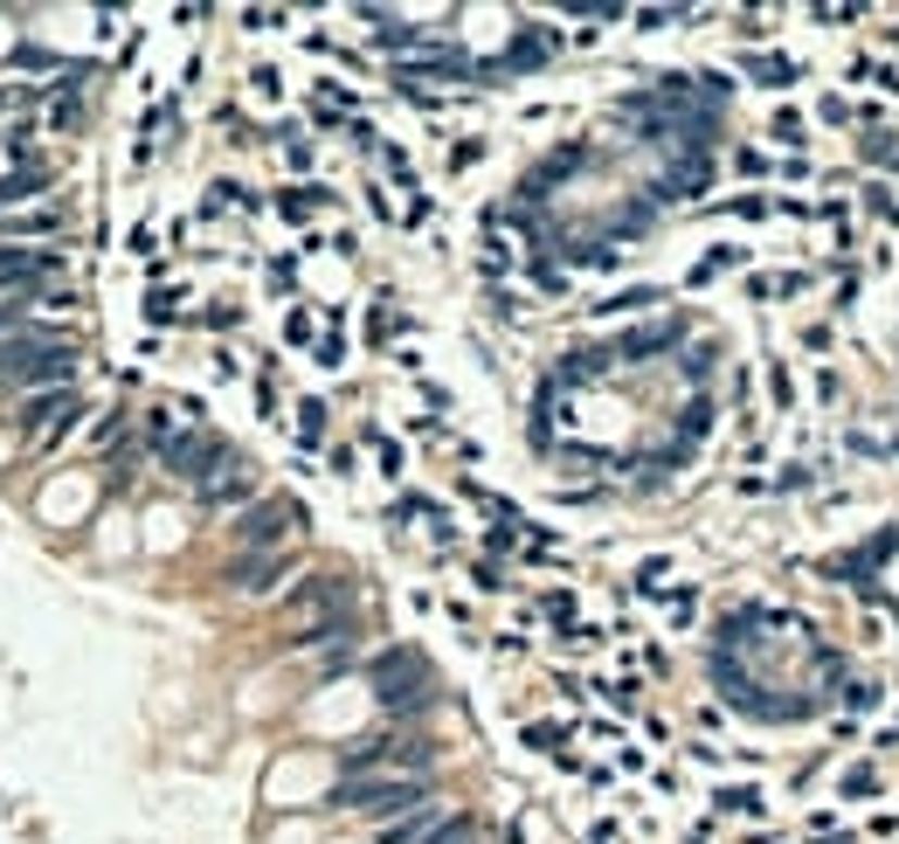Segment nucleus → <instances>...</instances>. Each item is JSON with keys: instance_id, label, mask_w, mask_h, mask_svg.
<instances>
[{"instance_id": "f704fd0d", "label": "nucleus", "mask_w": 899, "mask_h": 844, "mask_svg": "<svg viewBox=\"0 0 899 844\" xmlns=\"http://www.w3.org/2000/svg\"><path fill=\"white\" fill-rule=\"evenodd\" d=\"M540 616H547V623H554V630H568V623H574V595H568V589H554V595H540Z\"/></svg>"}, {"instance_id": "3c124183", "label": "nucleus", "mask_w": 899, "mask_h": 844, "mask_svg": "<svg viewBox=\"0 0 899 844\" xmlns=\"http://www.w3.org/2000/svg\"><path fill=\"white\" fill-rule=\"evenodd\" d=\"M865 209H872V215H899V201H892V187H886V180H872V187H865Z\"/></svg>"}, {"instance_id": "dca6fc26", "label": "nucleus", "mask_w": 899, "mask_h": 844, "mask_svg": "<svg viewBox=\"0 0 899 844\" xmlns=\"http://www.w3.org/2000/svg\"><path fill=\"white\" fill-rule=\"evenodd\" d=\"M450 810H443V803L436 796H429L422 803V810H408V817H395V823H388V831H381V844H422L429 831H436V823H443Z\"/></svg>"}, {"instance_id": "bb28decb", "label": "nucleus", "mask_w": 899, "mask_h": 844, "mask_svg": "<svg viewBox=\"0 0 899 844\" xmlns=\"http://www.w3.org/2000/svg\"><path fill=\"white\" fill-rule=\"evenodd\" d=\"M851 84H878V90H886V98H899V63H872V55H858V63H851Z\"/></svg>"}, {"instance_id": "9d476101", "label": "nucleus", "mask_w": 899, "mask_h": 844, "mask_svg": "<svg viewBox=\"0 0 899 844\" xmlns=\"http://www.w3.org/2000/svg\"><path fill=\"white\" fill-rule=\"evenodd\" d=\"M63 270V250H28V242H0V285L8 291H35L42 285V277H55Z\"/></svg>"}, {"instance_id": "a18cd8bd", "label": "nucleus", "mask_w": 899, "mask_h": 844, "mask_svg": "<svg viewBox=\"0 0 899 844\" xmlns=\"http://www.w3.org/2000/svg\"><path fill=\"white\" fill-rule=\"evenodd\" d=\"M118 437H125V408H111V416L90 429V443H104V450H118Z\"/></svg>"}, {"instance_id": "f3484780", "label": "nucleus", "mask_w": 899, "mask_h": 844, "mask_svg": "<svg viewBox=\"0 0 899 844\" xmlns=\"http://www.w3.org/2000/svg\"><path fill=\"white\" fill-rule=\"evenodd\" d=\"M650 305H664V291L658 285H630V291H609V298H595V318H630V312H650Z\"/></svg>"}, {"instance_id": "ea45409f", "label": "nucleus", "mask_w": 899, "mask_h": 844, "mask_svg": "<svg viewBox=\"0 0 899 844\" xmlns=\"http://www.w3.org/2000/svg\"><path fill=\"white\" fill-rule=\"evenodd\" d=\"M256 416H264V423H277V374H270V367L256 374Z\"/></svg>"}, {"instance_id": "4468645a", "label": "nucleus", "mask_w": 899, "mask_h": 844, "mask_svg": "<svg viewBox=\"0 0 899 844\" xmlns=\"http://www.w3.org/2000/svg\"><path fill=\"white\" fill-rule=\"evenodd\" d=\"M713 194V153H692L679 174H664V201H699Z\"/></svg>"}, {"instance_id": "e2e57ef3", "label": "nucleus", "mask_w": 899, "mask_h": 844, "mask_svg": "<svg viewBox=\"0 0 899 844\" xmlns=\"http://www.w3.org/2000/svg\"><path fill=\"white\" fill-rule=\"evenodd\" d=\"M471 581H478V589H505V575L492 568V560H478V568H471Z\"/></svg>"}, {"instance_id": "a211bd4d", "label": "nucleus", "mask_w": 899, "mask_h": 844, "mask_svg": "<svg viewBox=\"0 0 899 844\" xmlns=\"http://www.w3.org/2000/svg\"><path fill=\"white\" fill-rule=\"evenodd\" d=\"M49 180H55L49 166H42V160H28L22 174H8V180H0V209H22V201H35V194H42Z\"/></svg>"}, {"instance_id": "f03ea898", "label": "nucleus", "mask_w": 899, "mask_h": 844, "mask_svg": "<svg viewBox=\"0 0 899 844\" xmlns=\"http://www.w3.org/2000/svg\"><path fill=\"white\" fill-rule=\"evenodd\" d=\"M373 692H381L388 720H416V713L436 706V692H443V685H436V671H429L422 651L395 644V651H381V658H373Z\"/></svg>"}, {"instance_id": "a878e982", "label": "nucleus", "mask_w": 899, "mask_h": 844, "mask_svg": "<svg viewBox=\"0 0 899 844\" xmlns=\"http://www.w3.org/2000/svg\"><path fill=\"white\" fill-rule=\"evenodd\" d=\"M706 429H713V402H706V395H692V402L679 408V443L692 450V443L706 437Z\"/></svg>"}, {"instance_id": "20e7f679", "label": "nucleus", "mask_w": 899, "mask_h": 844, "mask_svg": "<svg viewBox=\"0 0 899 844\" xmlns=\"http://www.w3.org/2000/svg\"><path fill=\"white\" fill-rule=\"evenodd\" d=\"M291 533H305V505H297L291 492H264L256 505H242V513L229 519V540L242 554H277Z\"/></svg>"}, {"instance_id": "0e129e2a", "label": "nucleus", "mask_w": 899, "mask_h": 844, "mask_svg": "<svg viewBox=\"0 0 899 844\" xmlns=\"http://www.w3.org/2000/svg\"><path fill=\"white\" fill-rule=\"evenodd\" d=\"M588 844H616V817H595L588 823Z\"/></svg>"}, {"instance_id": "2eb2a0df", "label": "nucleus", "mask_w": 899, "mask_h": 844, "mask_svg": "<svg viewBox=\"0 0 899 844\" xmlns=\"http://www.w3.org/2000/svg\"><path fill=\"white\" fill-rule=\"evenodd\" d=\"M740 70H747L761 90H789V84H802V63H789V55H775V49H755Z\"/></svg>"}, {"instance_id": "aec40b11", "label": "nucleus", "mask_w": 899, "mask_h": 844, "mask_svg": "<svg viewBox=\"0 0 899 844\" xmlns=\"http://www.w3.org/2000/svg\"><path fill=\"white\" fill-rule=\"evenodd\" d=\"M326 201H332V187L305 180V187H284V194H277V215H284V222H312L318 209H326Z\"/></svg>"}, {"instance_id": "393cba45", "label": "nucleus", "mask_w": 899, "mask_h": 844, "mask_svg": "<svg viewBox=\"0 0 899 844\" xmlns=\"http://www.w3.org/2000/svg\"><path fill=\"white\" fill-rule=\"evenodd\" d=\"M713 361H720V347H713V340H692V347H679V374H685L692 388H699L706 374H713Z\"/></svg>"}, {"instance_id": "79ce46f5", "label": "nucleus", "mask_w": 899, "mask_h": 844, "mask_svg": "<svg viewBox=\"0 0 899 844\" xmlns=\"http://www.w3.org/2000/svg\"><path fill=\"white\" fill-rule=\"evenodd\" d=\"M865 160H878V166H892V174H899V146H892V133H872V139H865Z\"/></svg>"}, {"instance_id": "6e6d98bb", "label": "nucleus", "mask_w": 899, "mask_h": 844, "mask_svg": "<svg viewBox=\"0 0 899 844\" xmlns=\"http://www.w3.org/2000/svg\"><path fill=\"white\" fill-rule=\"evenodd\" d=\"M236 318H242L236 305H208V312H201V326H215V332H229V326H236Z\"/></svg>"}, {"instance_id": "338daca9", "label": "nucleus", "mask_w": 899, "mask_h": 844, "mask_svg": "<svg viewBox=\"0 0 899 844\" xmlns=\"http://www.w3.org/2000/svg\"><path fill=\"white\" fill-rule=\"evenodd\" d=\"M816 844H865V837H845V831H831V837H816Z\"/></svg>"}, {"instance_id": "4c0bfd02", "label": "nucleus", "mask_w": 899, "mask_h": 844, "mask_svg": "<svg viewBox=\"0 0 899 844\" xmlns=\"http://www.w3.org/2000/svg\"><path fill=\"white\" fill-rule=\"evenodd\" d=\"M878 790H886V782H878V768H872V761L845 776V796H851V803H858V796H878Z\"/></svg>"}, {"instance_id": "423d86ee", "label": "nucleus", "mask_w": 899, "mask_h": 844, "mask_svg": "<svg viewBox=\"0 0 899 844\" xmlns=\"http://www.w3.org/2000/svg\"><path fill=\"white\" fill-rule=\"evenodd\" d=\"M229 457H236V450L221 443L215 429H180V437L160 450V471H174L180 484H194V492H201V484H208V478H215Z\"/></svg>"}, {"instance_id": "4be33fe9", "label": "nucleus", "mask_w": 899, "mask_h": 844, "mask_svg": "<svg viewBox=\"0 0 899 844\" xmlns=\"http://www.w3.org/2000/svg\"><path fill=\"white\" fill-rule=\"evenodd\" d=\"M568 741H574L568 720H527V727H519V747H533V755H560Z\"/></svg>"}, {"instance_id": "13d9d810", "label": "nucleus", "mask_w": 899, "mask_h": 844, "mask_svg": "<svg viewBox=\"0 0 899 844\" xmlns=\"http://www.w3.org/2000/svg\"><path fill=\"white\" fill-rule=\"evenodd\" d=\"M816 111H823V125H851V104L845 98H823Z\"/></svg>"}, {"instance_id": "bf43d9fd", "label": "nucleus", "mask_w": 899, "mask_h": 844, "mask_svg": "<svg viewBox=\"0 0 899 844\" xmlns=\"http://www.w3.org/2000/svg\"><path fill=\"white\" fill-rule=\"evenodd\" d=\"M685 755H692V761H699V768H720V761H726V755H720V747H713V741H692V747H685Z\"/></svg>"}, {"instance_id": "c756f323", "label": "nucleus", "mask_w": 899, "mask_h": 844, "mask_svg": "<svg viewBox=\"0 0 899 844\" xmlns=\"http://www.w3.org/2000/svg\"><path fill=\"white\" fill-rule=\"evenodd\" d=\"M312 361L326 367V374H340V367H346V332H340V326H326V340L312 347Z\"/></svg>"}, {"instance_id": "0eeeda50", "label": "nucleus", "mask_w": 899, "mask_h": 844, "mask_svg": "<svg viewBox=\"0 0 899 844\" xmlns=\"http://www.w3.org/2000/svg\"><path fill=\"white\" fill-rule=\"evenodd\" d=\"M194 499L208 505V513H242V505H256V499H264V471H256L250 457H229V464H221V471H215L208 484H201Z\"/></svg>"}, {"instance_id": "1a4fd4ad", "label": "nucleus", "mask_w": 899, "mask_h": 844, "mask_svg": "<svg viewBox=\"0 0 899 844\" xmlns=\"http://www.w3.org/2000/svg\"><path fill=\"white\" fill-rule=\"evenodd\" d=\"M291 609L312 616V623L353 616V581H346V575H305V589H291Z\"/></svg>"}, {"instance_id": "6ab92c4d", "label": "nucleus", "mask_w": 899, "mask_h": 844, "mask_svg": "<svg viewBox=\"0 0 899 844\" xmlns=\"http://www.w3.org/2000/svg\"><path fill=\"white\" fill-rule=\"evenodd\" d=\"M740 264H747V250H740V242H720V250H706L699 264H692V277H685V285H692V291H706V285H713V277L740 270Z\"/></svg>"}, {"instance_id": "72a5a7b5", "label": "nucleus", "mask_w": 899, "mask_h": 844, "mask_svg": "<svg viewBox=\"0 0 899 844\" xmlns=\"http://www.w3.org/2000/svg\"><path fill=\"white\" fill-rule=\"evenodd\" d=\"M284 166L291 174H312V139L297 133V125H284Z\"/></svg>"}, {"instance_id": "f8f14e48", "label": "nucleus", "mask_w": 899, "mask_h": 844, "mask_svg": "<svg viewBox=\"0 0 899 844\" xmlns=\"http://www.w3.org/2000/svg\"><path fill=\"white\" fill-rule=\"evenodd\" d=\"M679 347H685V318H658V326H636L616 340L623 361H658V353H679Z\"/></svg>"}, {"instance_id": "f257e3e1", "label": "nucleus", "mask_w": 899, "mask_h": 844, "mask_svg": "<svg viewBox=\"0 0 899 844\" xmlns=\"http://www.w3.org/2000/svg\"><path fill=\"white\" fill-rule=\"evenodd\" d=\"M77 340L49 326H22L0 340V388L8 395H42V388H69L77 381Z\"/></svg>"}, {"instance_id": "de8ad7c7", "label": "nucleus", "mask_w": 899, "mask_h": 844, "mask_svg": "<svg viewBox=\"0 0 899 844\" xmlns=\"http://www.w3.org/2000/svg\"><path fill=\"white\" fill-rule=\"evenodd\" d=\"M312 125H318V133H346L353 118H346V111H332V104H318V98H312Z\"/></svg>"}, {"instance_id": "69168bd1", "label": "nucleus", "mask_w": 899, "mask_h": 844, "mask_svg": "<svg viewBox=\"0 0 899 844\" xmlns=\"http://www.w3.org/2000/svg\"><path fill=\"white\" fill-rule=\"evenodd\" d=\"M892 831H899V810H878L872 817V837H892Z\"/></svg>"}, {"instance_id": "7c9ffc66", "label": "nucleus", "mask_w": 899, "mask_h": 844, "mask_svg": "<svg viewBox=\"0 0 899 844\" xmlns=\"http://www.w3.org/2000/svg\"><path fill=\"white\" fill-rule=\"evenodd\" d=\"M726 215H740V222H768L775 215V194H734V201H720Z\"/></svg>"}, {"instance_id": "412c9836", "label": "nucleus", "mask_w": 899, "mask_h": 844, "mask_svg": "<svg viewBox=\"0 0 899 844\" xmlns=\"http://www.w3.org/2000/svg\"><path fill=\"white\" fill-rule=\"evenodd\" d=\"M291 416H297V450H305V457H312V450L326 443V423H332V408L318 402V395H305V402L291 408Z\"/></svg>"}, {"instance_id": "9b49d317", "label": "nucleus", "mask_w": 899, "mask_h": 844, "mask_svg": "<svg viewBox=\"0 0 899 844\" xmlns=\"http://www.w3.org/2000/svg\"><path fill=\"white\" fill-rule=\"evenodd\" d=\"M291 568H297L291 547H277V554H242V560H229V589H236V595H277V581H284Z\"/></svg>"}, {"instance_id": "49530a36", "label": "nucleus", "mask_w": 899, "mask_h": 844, "mask_svg": "<svg viewBox=\"0 0 899 844\" xmlns=\"http://www.w3.org/2000/svg\"><path fill=\"white\" fill-rule=\"evenodd\" d=\"M125 250H132V256H160V229H153V222H139V229L125 236Z\"/></svg>"}, {"instance_id": "b1692460", "label": "nucleus", "mask_w": 899, "mask_h": 844, "mask_svg": "<svg viewBox=\"0 0 899 844\" xmlns=\"http://www.w3.org/2000/svg\"><path fill=\"white\" fill-rule=\"evenodd\" d=\"M810 291V277L802 270H782V277H747V298H755V305H768V298H802Z\"/></svg>"}, {"instance_id": "4d7b16f0", "label": "nucleus", "mask_w": 899, "mask_h": 844, "mask_svg": "<svg viewBox=\"0 0 899 844\" xmlns=\"http://www.w3.org/2000/svg\"><path fill=\"white\" fill-rule=\"evenodd\" d=\"M250 84H256V98H277V90H284V77H277V70H270V63H264V70H256V77H250Z\"/></svg>"}, {"instance_id": "e433bc0d", "label": "nucleus", "mask_w": 899, "mask_h": 844, "mask_svg": "<svg viewBox=\"0 0 899 844\" xmlns=\"http://www.w3.org/2000/svg\"><path fill=\"white\" fill-rule=\"evenodd\" d=\"M145 318H153V326H174V318H180V291H153V298H145Z\"/></svg>"}, {"instance_id": "6e6552de", "label": "nucleus", "mask_w": 899, "mask_h": 844, "mask_svg": "<svg viewBox=\"0 0 899 844\" xmlns=\"http://www.w3.org/2000/svg\"><path fill=\"white\" fill-rule=\"evenodd\" d=\"M554 49H560V35H554V28H519V35H512V49H505L498 63H484L478 77H484V84H498V77H527V70L554 63Z\"/></svg>"}, {"instance_id": "c85d7f7f", "label": "nucleus", "mask_w": 899, "mask_h": 844, "mask_svg": "<svg viewBox=\"0 0 899 844\" xmlns=\"http://www.w3.org/2000/svg\"><path fill=\"white\" fill-rule=\"evenodd\" d=\"M28 305H35V291H0V340L28 326Z\"/></svg>"}, {"instance_id": "c03bdc74", "label": "nucleus", "mask_w": 899, "mask_h": 844, "mask_svg": "<svg viewBox=\"0 0 899 844\" xmlns=\"http://www.w3.org/2000/svg\"><path fill=\"white\" fill-rule=\"evenodd\" d=\"M484 160V139H457L450 146V174H464V166H478Z\"/></svg>"}, {"instance_id": "58836bf2", "label": "nucleus", "mask_w": 899, "mask_h": 844, "mask_svg": "<svg viewBox=\"0 0 899 844\" xmlns=\"http://www.w3.org/2000/svg\"><path fill=\"white\" fill-rule=\"evenodd\" d=\"M284 340H291V347H318V332H312V312H297V305L284 312Z\"/></svg>"}, {"instance_id": "37998d69", "label": "nucleus", "mask_w": 899, "mask_h": 844, "mask_svg": "<svg viewBox=\"0 0 899 844\" xmlns=\"http://www.w3.org/2000/svg\"><path fill=\"white\" fill-rule=\"evenodd\" d=\"M768 139H782V146H802V118H796V111H775V125H768Z\"/></svg>"}, {"instance_id": "5701e85b", "label": "nucleus", "mask_w": 899, "mask_h": 844, "mask_svg": "<svg viewBox=\"0 0 899 844\" xmlns=\"http://www.w3.org/2000/svg\"><path fill=\"white\" fill-rule=\"evenodd\" d=\"M713 803L726 817H768V796L755 790V782H726V790H713Z\"/></svg>"}, {"instance_id": "a19ab883", "label": "nucleus", "mask_w": 899, "mask_h": 844, "mask_svg": "<svg viewBox=\"0 0 899 844\" xmlns=\"http://www.w3.org/2000/svg\"><path fill=\"white\" fill-rule=\"evenodd\" d=\"M768 395H775V408H796V381H789V367H768Z\"/></svg>"}, {"instance_id": "864d4df0", "label": "nucleus", "mask_w": 899, "mask_h": 844, "mask_svg": "<svg viewBox=\"0 0 899 844\" xmlns=\"http://www.w3.org/2000/svg\"><path fill=\"white\" fill-rule=\"evenodd\" d=\"M346 139H353V146H360V153H381V133H373V125H367V118H353V125H346Z\"/></svg>"}, {"instance_id": "39448f33", "label": "nucleus", "mask_w": 899, "mask_h": 844, "mask_svg": "<svg viewBox=\"0 0 899 844\" xmlns=\"http://www.w3.org/2000/svg\"><path fill=\"white\" fill-rule=\"evenodd\" d=\"M77 416H84V395H77V388H42V395H22V416H14V429H22L28 443L55 450L69 429H77Z\"/></svg>"}, {"instance_id": "8fccbe9b", "label": "nucleus", "mask_w": 899, "mask_h": 844, "mask_svg": "<svg viewBox=\"0 0 899 844\" xmlns=\"http://www.w3.org/2000/svg\"><path fill=\"white\" fill-rule=\"evenodd\" d=\"M373 457H381L388 478H402V443H395V437H373Z\"/></svg>"}, {"instance_id": "ddd939ff", "label": "nucleus", "mask_w": 899, "mask_h": 844, "mask_svg": "<svg viewBox=\"0 0 899 844\" xmlns=\"http://www.w3.org/2000/svg\"><path fill=\"white\" fill-rule=\"evenodd\" d=\"M588 160H595L588 146H560V153H554L547 166H533V174H527V187H519V201H547V187H554V180H568L574 166H588Z\"/></svg>"}, {"instance_id": "680f3d73", "label": "nucleus", "mask_w": 899, "mask_h": 844, "mask_svg": "<svg viewBox=\"0 0 899 844\" xmlns=\"http://www.w3.org/2000/svg\"><path fill=\"white\" fill-rule=\"evenodd\" d=\"M291 277H297V264H291V256H277V264H270V285H277V291H291Z\"/></svg>"}, {"instance_id": "052dcab7", "label": "nucleus", "mask_w": 899, "mask_h": 844, "mask_svg": "<svg viewBox=\"0 0 899 844\" xmlns=\"http://www.w3.org/2000/svg\"><path fill=\"white\" fill-rule=\"evenodd\" d=\"M422 222H429V194H416V201L402 209V229H422Z\"/></svg>"}, {"instance_id": "603ef678", "label": "nucleus", "mask_w": 899, "mask_h": 844, "mask_svg": "<svg viewBox=\"0 0 899 844\" xmlns=\"http://www.w3.org/2000/svg\"><path fill=\"white\" fill-rule=\"evenodd\" d=\"M367 209L381 215V222H402V215H395V201H388V187H381V180H367Z\"/></svg>"}, {"instance_id": "473e14b6", "label": "nucleus", "mask_w": 899, "mask_h": 844, "mask_svg": "<svg viewBox=\"0 0 899 844\" xmlns=\"http://www.w3.org/2000/svg\"><path fill=\"white\" fill-rule=\"evenodd\" d=\"M395 326H402V312H395V298H381V305H373V312H367V340H373V347H381V340H388V332H395Z\"/></svg>"}, {"instance_id": "cd10ccee", "label": "nucleus", "mask_w": 899, "mask_h": 844, "mask_svg": "<svg viewBox=\"0 0 899 844\" xmlns=\"http://www.w3.org/2000/svg\"><path fill=\"white\" fill-rule=\"evenodd\" d=\"M422 844H478V817H464V810H450L436 831H429Z\"/></svg>"}, {"instance_id": "7ed1b4c3", "label": "nucleus", "mask_w": 899, "mask_h": 844, "mask_svg": "<svg viewBox=\"0 0 899 844\" xmlns=\"http://www.w3.org/2000/svg\"><path fill=\"white\" fill-rule=\"evenodd\" d=\"M429 803V782L422 776H346L340 790H332V810H353V817H373L388 831L395 817L422 810Z\"/></svg>"}, {"instance_id": "c9c22d12", "label": "nucleus", "mask_w": 899, "mask_h": 844, "mask_svg": "<svg viewBox=\"0 0 899 844\" xmlns=\"http://www.w3.org/2000/svg\"><path fill=\"white\" fill-rule=\"evenodd\" d=\"M878 700H886V692H878L872 679H845V706L851 713H878Z\"/></svg>"}, {"instance_id": "2f4dec72", "label": "nucleus", "mask_w": 899, "mask_h": 844, "mask_svg": "<svg viewBox=\"0 0 899 844\" xmlns=\"http://www.w3.org/2000/svg\"><path fill=\"white\" fill-rule=\"evenodd\" d=\"M630 22L644 28V35H658V28H671V22H692V8H636Z\"/></svg>"}, {"instance_id": "09e8293b", "label": "nucleus", "mask_w": 899, "mask_h": 844, "mask_svg": "<svg viewBox=\"0 0 899 844\" xmlns=\"http://www.w3.org/2000/svg\"><path fill=\"white\" fill-rule=\"evenodd\" d=\"M284 22H291L284 8H250V14H242V28H256V35H264V28H284Z\"/></svg>"}, {"instance_id": "5fc2aeb1", "label": "nucleus", "mask_w": 899, "mask_h": 844, "mask_svg": "<svg viewBox=\"0 0 899 844\" xmlns=\"http://www.w3.org/2000/svg\"><path fill=\"white\" fill-rule=\"evenodd\" d=\"M734 166H740V174H747V180H761V174H775V166H768V160L755 153V146H740V153H734Z\"/></svg>"}]
</instances>
